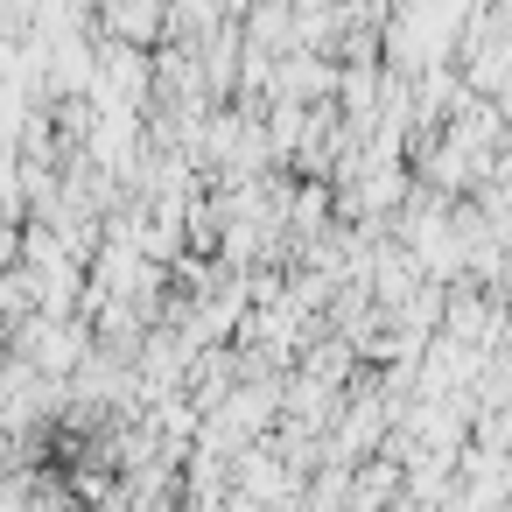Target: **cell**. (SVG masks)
Listing matches in <instances>:
<instances>
[{
    "label": "cell",
    "instance_id": "2",
    "mask_svg": "<svg viewBox=\"0 0 512 512\" xmlns=\"http://www.w3.org/2000/svg\"><path fill=\"white\" fill-rule=\"evenodd\" d=\"M470 78H477V92L505 99L512 92V43H484V57L470 64Z\"/></svg>",
    "mask_w": 512,
    "mask_h": 512
},
{
    "label": "cell",
    "instance_id": "1",
    "mask_svg": "<svg viewBox=\"0 0 512 512\" xmlns=\"http://www.w3.org/2000/svg\"><path fill=\"white\" fill-rule=\"evenodd\" d=\"M155 22H169V0H106V29H113V43H148Z\"/></svg>",
    "mask_w": 512,
    "mask_h": 512
},
{
    "label": "cell",
    "instance_id": "3",
    "mask_svg": "<svg viewBox=\"0 0 512 512\" xmlns=\"http://www.w3.org/2000/svg\"><path fill=\"white\" fill-rule=\"evenodd\" d=\"M239 512H260V498H239Z\"/></svg>",
    "mask_w": 512,
    "mask_h": 512
}]
</instances>
